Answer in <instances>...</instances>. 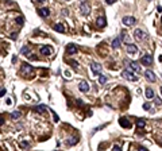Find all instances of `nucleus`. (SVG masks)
<instances>
[{"label":"nucleus","instance_id":"nucleus-1","mask_svg":"<svg viewBox=\"0 0 162 151\" xmlns=\"http://www.w3.org/2000/svg\"><path fill=\"white\" fill-rule=\"evenodd\" d=\"M122 76H123V77H124L126 80H128V81H132V82H134V81H136V80H138V77H136V76L131 72L130 69H126L124 72L122 73Z\"/></svg>","mask_w":162,"mask_h":151},{"label":"nucleus","instance_id":"nucleus-2","mask_svg":"<svg viewBox=\"0 0 162 151\" xmlns=\"http://www.w3.org/2000/svg\"><path fill=\"white\" fill-rule=\"evenodd\" d=\"M90 70H92L93 76H100V72H101V65L97 64V62L90 64Z\"/></svg>","mask_w":162,"mask_h":151},{"label":"nucleus","instance_id":"nucleus-3","mask_svg":"<svg viewBox=\"0 0 162 151\" xmlns=\"http://www.w3.org/2000/svg\"><path fill=\"white\" fill-rule=\"evenodd\" d=\"M122 22H123V24H124V26H128V27H130V26H134L135 23H136V19H135L134 16H124Z\"/></svg>","mask_w":162,"mask_h":151},{"label":"nucleus","instance_id":"nucleus-4","mask_svg":"<svg viewBox=\"0 0 162 151\" xmlns=\"http://www.w3.org/2000/svg\"><path fill=\"white\" fill-rule=\"evenodd\" d=\"M141 62L143 64V65H147V66L153 65V55H151V54H145L141 58Z\"/></svg>","mask_w":162,"mask_h":151},{"label":"nucleus","instance_id":"nucleus-5","mask_svg":"<svg viewBox=\"0 0 162 151\" xmlns=\"http://www.w3.org/2000/svg\"><path fill=\"white\" fill-rule=\"evenodd\" d=\"M145 77H146L147 81H150V82H155L157 81L155 74H154V72H151V70H146V72H145Z\"/></svg>","mask_w":162,"mask_h":151},{"label":"nucleus","instance_id":"nucleus-6","mask_svg":"<svg viewBox=\"0 0 162 151\" xmlns=\"http://www.w3.org/2000/svg\"><path fill=\"white\" fill-rule=\"evenodd\" d=\"M80 9H81V14L83 15H88L89 14V6H88V3H85V2H83V3H80Z\"/></svg>","mask_w":162,"mask_h":151},{"label":"nucleus","instance_id":"nucleus-7","mask_svg":"<svg viewBox=\"0 0 162 151\" xmlns=\"http://www.w3.org/2000/svg\"><path fill=\"white\" fill-rule=\"evenodd\" d=\"M134 35H135V38H136V39H145V38L147 36L146 35V32H143V31H142L141 30V28H136V30L134 31Z\"/></svg>","mask_w":162,"mask_h":151},{"label":"nucleus","instance_id":"nucleus-8","mask_svg":"<svg viewBox=\"0 0 162 151\" xmlns=\"http://www.w3.org/2000/svg\"><path fill=\"white\" fill-rule=\"evenodd\" d=\"M119 124L122 127H124V128H130L131 127V123L128 121L127 117H120V119H119Z\"/></svg>","mask_w":162,"mask_h":151},{"label":"nucleus","instance_id":"nucleus-9","mask_svg":"<svg viewBox=\"0 0 162 151\" xmlns=\"http://www.w3.org/2000/svg\"><path fill=\"white\" fill-rule=\"evenodd\" d=\"M22 72H23V73H27V74H31L32 72H34V69H32L31 65L23 64V65H22Z\"/></svg>","mask_w":162,"mask_h":151},{"label":"nucleus","instance_id":"nucleus-10","mask_svg":"<svg viewBox=\"0 0 162 151\" xmlns=\"http://www.w3.org/2000/svg\"><path fill=\"white\" fill-rule=\"evenodd\" d=\"M128 64H130V68H128V69H130L131 72H132V70H135L136 73L141 72V66L138 65V62H135V61H131V62H128Z\"/></svg>","mask_w":162,"mask_h":151},{"label":"nucleus","instance_id":"nucleus-11","mask_svg":"<svg viewBox=\"0 0 162 151\" xmlns=\"http://www.w3.org/2000/svg\"><path fill=\"white\" fill-rule=\"evenodd\" d=\"M66 51H68V54H76L77 53V46L74 43H69L68 47H66Z\"/></svg>","mask_w":162,"mask_h":151},{"label":"nucleus","instance_id":"nucleus-12","mask_svg":"<svg viewBox=\"0 0 162 151\" xmlns=\"http://www.w3.org/2000/svg\"><path fill=\"white\" fill-rule=\"evenodd\" d=\"M127 53H128V54H136V53H138V47H136L134 43L127 45Z\"/></svg>","mask_w":162,"mask_h":151},{"label":"nucleus","instance_id":"nucleus-13","mask_svg":"<svg viewBox=\"0 0 162 151\" xmlns=\"http://www.w3.org/2000/svg\"><path fill=\"white\" fill-rule=\"evenodd\" d=\"M38 15L42 16V18H47V16L50 15L49 8H39V9H38Z\"/></svg>","mask_w":162,"mask_h":151},{"label":"nucleus","instance_id":"nucleus-14","mask_svg":"<svg viewBox=\"0 0 162 151\" xmlns=\"http://www.w3.org/2000/svg\"><path fill=\"white\" fill-rule=\"evenodd\" d=\"M78 89H80L81 92H88V91H89L88 82H87V81H81V82L78 84Z\"/></svg>","mask_w":162,"mask_h":151},{"label":"nucleus","instance_id":"nucleus-15","mask_svg":"<svg viewBox=\"0 0 162 151\" xmlns=\"http://www.w3.org/2000/svg\"><path fill=\"white\" fill-rule=\"evenodd\" d=\"M51 47L50 46H42L41 47V54H43V55H49V54H51Z\"/></svg>","mask_w":162,"mask_h":151},{"label":"nucleus","instance_id":"nucleus-16","mask_svg":"<svg viewBox=\"0 0 162 151\" xmlns=\"http://www.w3.org/2000/svg\"><path fill=\"white\" fill-rule=\"evenodd\" d=\"M96 26H97V27H104V26H106V18L99 16V18L96 19Z\"/></svg>","mask_w":162,"mask_h":151},{"label":"nucleus","instance_id":"nucleus-17","mask_svg":"<svg viewBox=\"0 0 162 151\" xmlns=\"http://www.w3.org/2000/svg\"><path fill=\"white\" fill-rule=\"evenodd\" d=\"M120 45H122V41H120V38H115V39H113V42H112V47L113 49H119V47H120Z\"/></svg>","mask_w":162,"mask_h":151},{"label":"nucleus","instance_id":"nucleus-18","mask_svg":"<svg viewBox=\"0 0 162 151\" xmlns=\"http://www.w3.org/2000/svg\"><path fill=\"white\" fill-rule=\"evenodd\" d=\"M53 28H54L57 32H65V27H64V24H61V23H57V24H54Z\"/></svg>","mask_w":162,"mask_h":151},{"label":"nucleus","instance_id":"nucleus-19","mask_svg":"<svg viewBox=\"0 0 162 151\" xmlns=\"http://www.w3.org/2000/svg\"><path fill=\"white\" fill-rule=\"evenodd\" d=\"M46 109H47V107H46V105H43V104H41V105L35 107V111H37V112H39V113L46 112Z\"/></svg>","mask_w":162,"mask_h":151},{"label":"nucleus","instance_id":"nucleus-20","mask_svg":"<svg viewBox=\"0 0 162 151\" xmlns=\"http://www.w3.org/2000/svg\"><path fill=\"white\" fill-rule=\"evenodd\" d=\"M146 97L147 98H153L154 97V92L151 88H146Z\"/></svg>","mask_w":162,"mask_h":151},{"label":"nucleus","instance_id":"nucleus-21","mask_svg":"<svg viewBox=\"0 0 162 151\" xmlns=\"http://www.w3.org/2000/svg\"><path fill=\"white\" fill-rule=\"evenodd\" d=\"M145 125H146V121L143 119H138V121H136V127H138V128H143Z\"/></svg>","mask_w":162,"mask_h":151},{"label":"nucleus","instance_id":"nucleus-22","mask_svg":"<svg viewBox=\"0 0 162 151\" xmlns=\"http://www.w3.org/2000/svg\"><path fill=\"white\" fill-rule=\"evenodd\" d=\"M77 143H78V138H77V136H76V138H72V139H68V144L69 146H74Z\"/></svg>","mask_w":162,"mask_h":151},{"label":"nucleus","instance_id":"nucleus-23","mask_svg":"<svg viewBox=\"0 0 162 151\" xmlns=\"http://www.w3.org/2000/svg\"><path fill=\"white\" fill-rule=\"evenodd\" d=\"M20 116H22V113L19 112V111H15V112H12V113H11V117H12V119H15V120L19 119Z\"/></svg>","mask_w":162,"mask_h":151},{"label":"nucleus","instance_id":"nucleus-24","mask_svg":"<svg viewBox=\"0 0 162 151\" xmlns=\"http://www.w3.org/2000/svg\"><path fill=\"white\" fill-rule=\"evenodd\" d=\"M20 53H22V54H25V55H27L28 53H30V47H28V46H23Z\"/></svg>","mask_w":162,"mask_h":151},{"label":"nucleus","instance_id":"nucleus-25","mask_svg":"<svg viewBox=\"0 0 162 151\" xmlns=\"http://www.w3.org/2000/svg\"><path fill=\"white\" fill-rule=\"evenodd\" d=\"M99 82L101 84V85H104V84L107 82V77H106V76H103V74H100V77H99Z\"/></svg>","mask_w":162,"mask_h":151},{"label":"nucleus","instance_id":"nucleus-26","mask_svg":"<svg viewBox=\"0 0 162 151\" xmlns=\"http://www.w3.org/2000/svg\"><path fill=\"white\" fill-rule=\"evenodd\" d=\"M19 146H20L22 148H28L30 147V144H28L27 142H19Z\"/></svg>","mask_w":162,"mask_h":151},{"label":"nucleus","instance_id":"nucleus-27","mask_svg":"<svg viewBox=\"0 0 162 151\" xmlns=\"http://www.w3.org/2000/svg\"><path fill=\"white\" fill-rule=\"evenodd\" d=\"M16 22H18V24H19V26H23V23H25V19H23L22 16H19V18L16 19Z\"/></svg>","mask_w":162,"mask_h":151},{"label":"nucleus","instance_id":"nucleus-28","mask_svg":"<svg viewBox=\"0 0 162 151\" xmlns=\"http://www.w3.org/2000/svg\"><path fill=\"white\" fill-rule=\"evenodd\" d=\"M143 109H145V111H150V109H151V105H150L149 103H145V104H143Z\"/></svg>","mask_w":162,"mask_h":151},{"label":"nucleus","instance_id":"nucleus-29","mask_svg":"<svg viewBox=\"0 0 162 151\" xmlns=\"http://www.w3.org/2000/svg\"><path fill=\"white\" fill-rule=\"evenodd\" d=\"M51 112H53V117H54V121H58V120H60V117L57 116V113H55L54 111H51Z\"/></svg>","mask_w":162,"mask_h":151},{"label":"nucleus","instance_id":"nucleus-30","mask_svg":"<svg viewBox=\"0 0 162 151\" xmlns=\"http://www.w3.org/2000/svg\"><path fill=\"white\" fill-rule=\"evenodd\" d=\"M155 104L157 105H162V100L161 98H155Z\"/></svg>","mask_w":162,"mask_h":151},{"label":"nucleus","instance_id":"nucleus-31","mask_svg":"<svg viewBox=\"0 0 162 151\" xmlns=\"http://www.w3.org/2000/svg\"><path fill=\"white\" fill-rule=\"evenodd\" d=\"M113 151H122V148L119 146H113Z\"/></svg>","mask_w":162,"mask_h":151},{"label":"nucleus","instance_id":"nucleus-32","mask_svg":"<svg viewBox=\"0 0 162 151\" xmlns=\"http://www.w3.org/2000/svg\"><path fill=\"white\" fill-rule=\"evenodd\" d=\"M4 94H6V89H2V91H0V97L4 96Z\"/></svg>","mask_w":162,"mask_h":151},{"label":"nucleus","instance_id":"nucleus-33","mask_svg":"<svg viewBox=\"0 0 162 151\" xmlns=\"http://www.w3.org/2000/svg\"><path fill=\"white\" fill-rule=\"evenodd\" d=\"M16 36H18V32H16V34H15V32H14V34H11V38H12V39H15Z\"/></svg>","mask_w":162,"mask_h":151},{"label":"nucleus","instance_id":"nucleus-34","mask_svg":"<svg viewBox=\"0 0 162 151\" xmlns=\"http://www.w3.org/2000/svg\"><path fill=\"white\" fill-rule=\"evenodd\" d=\"M72 65H73V68H77V62L76 61H72Z\"/></svg>","mask_w":162,"mask_h":151},{"label":"nucleus","instance_id":"nucleus-35","mask_svg":"<svg viewBox=\"0 0 162 151\" xmlns=\"http://www.w3.org/2000/svg\"><path fill=\"white\" fill-rule=\"evenodd\" d=\"M4 124V119H3V117H0V125H3Z\"/></svg>","mask_w":162,"mask_h":151},{"label":"nucleus","instance_id":"nucleus-36","mask_svg":"<svg viewBox=\"0 0 162 151\" xmlns=\"http://www.w3.org/2000/svg\"><path fill=\"white\" fill-rule=\"evenodd\" d=\"M139 151H147L145 147H142V146H141V147H139Z\"/></svg>","mask_w":162,"mask_h":151},{"label":"nucleus","instance_id":"nucleus-37","mask_svg":"<svg viewBox=\"0 0 162 151\" xmlns=\"http://www.w3.org/2000/svg\"><path fill=\"white\" fill-rule=\"evenodd\" d=\"M161 93H162V86H161Z\"/></svg>","mask_w":162,"mask_h":151}]
</instances>
